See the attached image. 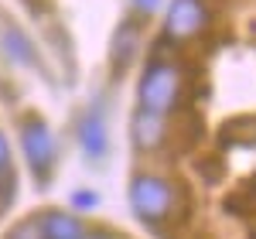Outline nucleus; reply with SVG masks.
<instances>
[{
	"instance_id": "423d86ee",
	"label": "nucleus",
	"mask_w": 256,
	"mask_h": 239,
	"mask_svg": "<svg viewBox=\"0 0 256 239\" xmlns=\"http://www.w3.org/2000/svg\"><path fill=\"white\" fill-rule=\"evenodd\" d=\"M79 147L86 158L99 160L110 150V134H106V120L99 110H86L79 120Z\"/></svg>"
},
{
	"instance_id": "9b49d317",
	"label": "nucleus",
	"mask_w": 256,
	"mask_h": 239,
	"mask_svg": "<svg viewBox=\"0 0 256 239\" xmlns=\"http://www.w3.org/2000/svg\"><path fill=\"white\" fill-rule=\"evenodd\" d=\"M10 178V144L4 137V130H0V181Z\"/></svg>"
},
{
	"instance_id": "39448f33",
	"label": "nucleus",
	"mask_w": 256,
	"mask_h": 239,
	"mask_svg": "<svg viewBox=\"0 0 256 239\" xmlns=\"http://www.w3.org/2000/svg\"><path fill=\"white\" fill-rule=\"evenodd\" d=\"M130 137H134V147H137L140 154L158 150L160 144H164V137H168V116L137 106V113L130 120Z\"/></svg>"
},
{
	"instance_id": "20e7f679",
	"label": "nucleus",
	"mask_w": 256,
	"mask_h": 239,
	"mask_svg": "<svg viewBox=\"0 0 256 239\" xmlns=\"http://www.w3.org/2000/svg\"><path fill=\"white\" fill-rule=\"evenodd\" d=\"M208 28V7L205 0H171L164 14V38L174 44H188L205 34Z\"/></svg>"
},
{
	"instance_id": "1a4fd4ad",
	"label": "nucleus",
	"mask_w": 256,
	"mask_h": 239,
	"mask_svg": "<svg viewBox=\"0 0 256 239\" xmlns=\"http://www.w3.org/2000/svg\"><path fill=\"white\" fill-rule=\"evenodd\" d=\"M72 208H79V212H92L99 208V195L96 192H89V188H79V192H72Z\"/></svg>"
},
{
	"instance_id": "f03ea898",
	"label": "nucleus",
	"mask_w": 256,
	"mask_h": 239,
	"mask_svg": "<svg viewBox=\"0 0 256 239\" xmlns=\"http://www.w3.org/2000/svg\"><path fill=\"white\" fill-rule=\"evenodd\" d=\"M126 195H130L134 216L150 222V226L171 219V212H174V205H178V188L164 174H154V171H137L130 178Z\"/></svg>"
},
{
	"instance_id": "0eeeda50",
	"label": "nucleus",
	"mask_w": 256,
	"mask_h": 239,
	"mask_svg": "<svg viewBox=\"0 0 256 239\" xmlns=\"http://www.w3.org/2000/svg\"><path fill=\"white\" fill-rule=\"evenodd\" d=\"M41 232H44V239H89L86 222L72 212H58V208L41 216Z\"/></svg>"
},
{
	"instance_id": "f257e3e1",
	"label": "nucleus",
	"mask_w": 256,
	"mask_h": 239,
	"mask_svg": "<svg viewBox=\"0 0 256 239\" xmlns=\"http://www.w3.org/2000/svg\"><path fill=\"white\" fill-rule=\"evenodd\" d=\"M181 89H184V79H181V68L174 62L150 58L137 86V106L150 110V113H160V116H171L178 110Z\"/></svg>"
},
{
	"instance_id": "9d476101",
	"label": "nucleus",
	"mask_w": 256,
	"mask_h": 239,
	"mask_svg": "<svg viewBox=\"0 0 256 239\" xmlns=\"http://www.w3.org/2000/svg\"><path fill=\"white\" fill-rule=\"evenodd\" d=\"M10 239H44V232H41V219H28V222H20L18 229L10 232Z\"/></svg>"
},
{
	"instance_id": "7ed1b4c3",
	"label": "nucleus",
	"mask_w": 256,
	"mask_h": 239,
	"mask_svg": "<svg viewBox=\"0 0 256 239\" xmlns=\"http://www.w3.org/2000/svg\"><path fill=\"white\" fill-rule=\"evenodd\" d=\"M18 137H20V150H24V158H28V164H31L34 178L44 181L48 174H52V168H55V158H58V144H55L52 126H48L41 116L28 113V116L20 120V126H18Z\"/></svg>"
},
{
	"instance_id": "f8f14e48",
	"label": "nucleus",
	"mask_w": 256,
	"mask_h": 239,
	"mask_svg": "<svg viewBox=\"0 0 256 239\" xmlns=\"http://www.w3.org/2000/svg\"><path fill=\"white\" fill-rule=\"evenodd\" d=\"M160 7V0H134V10L137 14H154Z\"/></svg>"
},
{
	"instance_id": "6e6552de",
	"label": "nucleus",
	"mask_w": 256,
	"mask_h": 239,
	"mask_svg": "<svg viewBox=\"0 0 256 239\" xmlns=\"http://www.w3.org/2000/svg\"><path fill=\"white\" fill-rule=\"evenodd\" d=\"M0 52H4V58H10L14 65H24V68L38 65V52H34L31 38L20 28H4L0 31Z\"/></svg>"
}]
</instances>
